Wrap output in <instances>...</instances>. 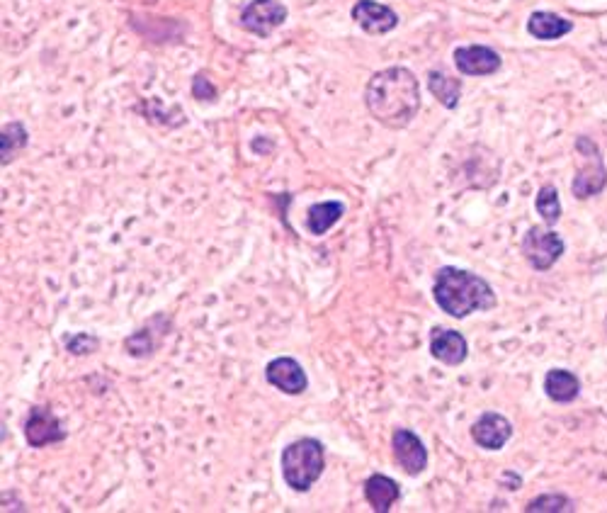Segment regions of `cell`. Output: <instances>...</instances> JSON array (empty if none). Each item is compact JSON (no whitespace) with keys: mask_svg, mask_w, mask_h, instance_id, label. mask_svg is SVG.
Wrapping results in <instances>:
<instances>
[{"mask_svg":"<svg viewBox=\"0 0 607 513\" xmlns=\"http://www.w3.org/2000/svg\"><path fill=\"white\" fill-rule=\"evenodd\" d=\"M370 115L387 129H406L421 110V83L404 66L377 71L365 88Z\"/></svg>","mask_w":607,"mask_h":513,"instance_id":"6da1fadb","label":"cell"},{"mask_svg":"<svg viewBox=\"0 0 607 513\" xmlns=\"http://www.w3.org/2000/svg\"><path fill=\"white\" fill-rule=\"evenodd\" d=\"M430 355L442 365L457 368L469 358V343L455 329L433 326V331H430Z\"/></svg>","mask_w":607,"mask_h":513,"instance_id":"5bb4252c","label":"cell"},{"mask_svg":"<svg viewBox=\"0 0 607 513\" xmlns=\"http://www.w3.org/2000/svg\"><path fill=\"white\" fill-rule=\"evenodd\" d=\"M365 499L367 504L372 506L374 513H389L394 509L396 501L401 499L399 482L387 475L374 472V475L365 482Z\"/></svg>","mask_w":607,"mask_h":513,"instance_id":"9a60e30c","label":"cell"},{"mask_svg":"<svg viewBox=\"0 0 607 513\" xmlns=\"http://www.w3.org/2000/svg\"><path fill=\"white\" fill-rule=\"evenodd\" d=\"M600 64H603V73H607V44H600Z\"/></svg>","mask_w":607,"mask_h":513,"instance_id":"d4e9b609","label":"cell"},{"mask_svg":"<svg viewBox=\"0 0 607 513\" xmlns=\"http://www.w3.org/2000/svg\"><path fill=\"white\" fill-rule=\"evenodd\" d=\"M535 207H537V214H540V217L544 219V224H547V227H554V224H557L559 219H561L559 190L554 188L552 183L542 185L540 193H537Z\"/></svg>","mask_w":607,"mask_h":513,"instance_id":"44dd1931","label":"cell"},{"mask_svg":"<svg viewBox=\"0 0 607 513\" xmlns=\"http://www.w3.org/2000/svg\"><path fill=\"white\" fill-rule=\"evenodd\" d=\"M576 176L574 185H571V193L578 200H588V197L600 195L607 185V168L600 154L598 144L591 137H578L576 139Z\"/></svg>","mask_w":607,"mask_h":513,"instance_id":"277c9868","label":"cell"},{"mask_svg":"<svg viewBox=\"0 0 607 513\" xmlns=\"http://www.w3.org/2000/svg\"><path fill=\"white\" fill-rule=\"evenodd\" d=\"M27 142H30V134H27L25 124L5 122L3 129H0V163L10 166L15 161V156L25 151Z\"/></svg>","mask_w":607,"mask_h":513,"instance_id":"ffe728a7","label":"cell"},{"mask_svg":"<svg viewBox=\"0 0 607 513\" xmlns=\"http://www.w3.org/2000/svg\"><path fill=\"white\" fill-rule=\"evenodd\" d=\"M217 95V88L212 86V81L204 78V73H197V76L192 78V98H197L200 103H214Z\"/></svg>","mask_w":607,"mask_h":513,"instance_id":"cb8c5ba5","label":"cell"},{"mask_svg":"<svg viewBox=\"0 0 607 513\" xmlns=\"http://www.w3.org/2000/svg\"><path fill=\"white\" fill-rule=\"evenodd\" d=\"M265 380L275 390L289 394V397H299V394L309 390V375H306L302 363L289 358V355H280V358L270 360L268 368H265Z\"/></svg>","mask_w":607,"mask_h":513,"instance_id":"30bf717a","label":"cell"},{"mask_svg":"<svg viewBox=\"0 0 607 513\" xmlns=\"http://www.w3.org/2000/svg\"><path fill=\"white\" fill-rule=\"evenodd\" d=\"M433 300L452 319H464L474 312H491L498 304L489 280L455 266H445L435 273Z\"/></svg>","mask_w":607,"mask_h":513,"instance_id":"7a4b0ae2","label":"cell"},{"mask_svg":"<svg viewBox=\"0 0 607 513\" xmlns=\"http://www.w3.org/2000/svg\"><path fill=\"white\" fill-rule=\"evenodd\" d=\"M391 450H394V460L408 477L423 475L428 467V448L411 428H394L391 433Z\"/></svg>","mask_w":607,"mask_h":513,"instance_id":"52a82bcc","label":"cell"},{"mask_svg":"<svg viewBox=\"0 0 607 513\" xmlns=\"http://www.w3.org/2000/svg\"><path fill=\"white\" fill-rule=\"evenodd\" d=\"M100 348V338L93 334H76L66 338V351L71 355H90Z\"/></svg>","mask_w":607,"mask_h":513,"instance_id":"603a6c76","label":"cell"},{"mask_svg":"<svg viewBox=\"0 0 607 513\" xmlns=\"http://www.w3.org/2000/svg\"><path fill=\"white\" fill-rule=\"evenodd\" d=\"M455 66L459 73L464 76H493V73L501 71L503 59L496 49L484 47V44H469V47H457L455 54Z\"/></svg>","mask_w":607,"mask_h":513,"instance_id":"8fae6325","label":"cell"},{"mask_svg":"<svg viewBox=\"0 0 607 513\" xmlns=\"http://www.w3.org/2000/svg\"><path fill=\"white\" fill-rule=\"evenodd\" d=\"M544 394L557 404H571L581 397V380L571 370L552 368L544 375Z\"/></svg>","mask_w":607,"mask_h":513,"instance_id":"2e32d148","label":"cell"},{"mask_svg":"<svg viewBox=\"0 0 607 513\" xmlns=\"http://www.w3.org/2000/svg\"><path fill=\"white\" fill-rule=\"evenodd\" d=\"M574 509H576L574 501H571L566 494H542L525 506L527 513H561Z\"/></svg>","mask_w":607,"mask_h":513,"instance_id":"7402d4cb","label":"cell"},{"mask_svg":"<svg viewBox=\"0 0 607 513\" xmlns=\"http://www.w3.org/2000/svg\"><path fill=\"white\" fill-rule=\"evenodd\" d=\"M350 15H353L357 27L365 30L367 35H387V32L399 27L396 10L384 3H377V0H357Z\"/></svg>","mask_w":607,"mask_h":513,"instance_id":"7c38bea8","label":"cell"},{"mask_svg":"<svg viewBox=\"0 0 607 513\" xmlns=\"http://www.w3.org/2000/svg\"><path fill=\"white\" fill-rule=\"evenodd\" d=\"M326 470V448L319 438H299L282 450V477L287 487L306 494Z\"/></svg>","mask_w":607,"mask_h":513,"instance_id":"3957f363","label":"cell"},{"mask_svg":"<svg viewBox=\"0 0 607 513\" xmlns=\"http://www.w3.org/2000/svg\"><path fill=\"white\" fill-rule=\"evenodd\" d=\"M571 30H574V22L564 20L557 13H547V10H537L527 20V32L535 39H542V42H552V39L569 35Z\"/></svg>","mask_w":607,"mask_h":513,"instance_id":"e0dca14e","label":"cell"},{"mask_svg":"<svg viewBox=\"0 0 607 513\" xmlns=\"http://www.w3.org/2000/svg\"><path fill=\"white\" fill-rule=\"evenodd\" d=\"M287 8L280 0H251L246 8L241 10L238 25L255 37H270L277 27L285 25Z\"/></svg>","mask_w":607,"mask_h":513,"instance_id":"8992f818","label":"cell"},{"mask_svg":"<svg viewBox=\"0 0 607 513\" xmlns=\"http://www.w3.org/2000/svg\"><path fill=\"white\" fill-rule=\"evenodd\" d=\"M520 248H523L525 261L535 270L544 273V270L552 268L564 256L566 241L561 239L557 231L547 227H530L525 231Z\"/></svg>","mask_w":607,"mask_h":513,"instance_id":"5b68a950","label":"cell"},{"mask_svg":"<svg viewBox=\"0 0 607 513\" xmlns=\"http://www.w3.org/2000/svg\"><path fill=\"white\" fill-rule=\"evenodd\" d=\"M343 214L345 205L340 200L316 202V205L309 207V214H306V229H309V234L323 236L328 229L336 227Z\"/></svg>","mask_w":607,"mask_h":513,"instance_id":"ac0fdd59","label":"cell"},{"mask_svg":"<svg viewBox=\"0 0 607 513\" xmlns=\"http://www.w3.org/2000/svg\"><path fill=\"white\" fill-rule=\"evenodd\" d=\"M428 90L440 105H445L447 110H455L459 98H462V78L447 76L445 71L435 69L428 73Z\"/></svg>","mask_w":607,"mask_h":513,"instance_id":"d6986e66","label":"cell"},{"mask_svg":"<svg viewBox=\"0 0 607 513\" xmlns=\"http://www.w3.org/2000/svg\"><path fill=\"white\" fill-rule=\"evenodd\" d=\"M469 431H472V441L484 450H501L513 438V424L498 411H484Z\"/></svg>","mask_w":607,"mask_h":513,"instance_id":"4fadbf2b","label":"cell"},{"mask_svg":"<svg viewBox=\"0 0 607 513\" xmlns=\"http://www.w3.org/2000/svg\"><path fill=\"white\" fill-rule=\"evenodd\" d=\"M22 431H25V441L30 448H44V445L66 441V431L64 426H61V419L47 404H37V407L30 409Z\"/></svg>","mask_w":607,"mask_h":513,"instance_id":"ba28073f","label":"cell"},{"mask_svg":"<svg viewBox=\"0 0 607 513\" xmlns=\"http://www.w3.org/2000/svg\"><path fill=\"white\" fill-rule=\"evenodd\" d=\"M170 329H173V321L166 314H156L139 331L124 338V351H127V355H132V358H151L163 346Z\"/></svg>","mask_w":607,"mask_h":513,"instance_id":"9c48e42d","label":"cell"}]
</instances>
